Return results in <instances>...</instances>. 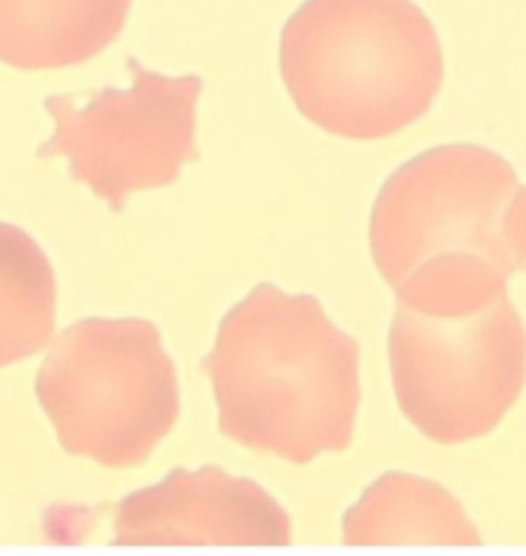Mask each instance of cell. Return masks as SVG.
<instances>
[{"label":"cell","mask_w":526,"mask_h":556,"mask_svg":"<svg viewBox=\"0 0 526 556\" xmlns=\"http://www.w3.org/2000/svg\"><path fill=\"white\" fill-rule=\"evenodd\" d=\"M202 368L235 444L309 464L352 442L360 345L311 294L255 286L226 313Z\"/></svg>","instance_id":"cell-1"},{"label":"cell","mask_w":526,"mask_h":556,"mask_svg":"<svg viewBox=\"0 0 526 556\" xmlns=\"http://www.w3.org/2000/svg\"><path fill=\"white\" fill-rule=\"evenodd\" d=\"M280 73L311 124L373 142L430 112L444 54L414 0H304L284 25Z\"/></svg>","instance_id":"cell-2"},{"label":"cell","mask_w":526,"mask_h":556,"mask_svg":"<svg viewBox=\"0 0 526 556\" xmlns=\"http://www.w3.org/2000/svg\"><path fill=\"white\" fill-rule=\"evenodd\" d=\"M60 447L105 468L145 463L179 417V382L147 318H83L52 341L36 380Z\"/></svg>","instance_id":"cell-3"},{"label":"cell","mask_w":526,"mask_h":556,"mask_svg":"<svg viewBox=\"0 0 526 556\" xmlns=\"http://www.w3.org/2000/svg\"><path fill=\"white\" fill-rule=\"evenodd\" d=\"M389 368L399 408L436 444L491 433L526 384V327L508 290L471 302L394 300Z\"/></svg>","instance_id":"cell-4"},{"label":"cell","mask_w":526,"mask_h":556,"mask_svg":"<svg viewBox=\"0 0 526 556\" xmlns=\"http://www.w3.org/2000/svg\"><path fill=\"white\" fill-rule=\"evenodd\" d=\"M368 239L393 292L422 267L451 261H479L510 278L521 267L523 186L493 150H426L380 187Z\"/></svg>","instance_id":"cell-5"},{"label":"cell","mask_w":526,"mask_h":556,"mask_svg":"<svg viewBox=\"0 0 526 556\" xmlns=\"http://www.w3.org/2000/svg\"><path fill=\"white\" fill-rule=\"evenodd\" d=\"M132 87H108L76 108L64 94L46 99L54 134L39 159L62 156L76 184L122 212L132 193L171 186L198 159L196 110L202 93L198 75L165 76L128 58Z\"/></svg>","instance_id":"cell-6"},{"label":"cell","mask_w":526,"mask_h":556,"mask_svg":"<svg viewBox=\"0 0 526 556\" xmlns=\"http://www.w3.org/2000/svg\"><path fill=\"white\" fill-rule=\"evenodd\" d=\"M292 521L263 486L221 466L175 468L115 505L113 544H247L283 546Z\"/></svg>","instance_id":"cell-7"},{"label":"cell","mask_w":526,"mask_h":556,"mask_svg":"<svg viewBox=\"0 0 526 556\" xmlns=\"http://www.w3.org/2000/svg\"><path fill=\"white\" fill-rule=\"evenodd\" d=\"M132 0H0V62L25 73L80 66L126 27Z\"/></svg>","instance_id":"cell-8"},{"label":"cell","mask_w":526,"mask_h":556,"mask_svg":"<svg viewBox=\"0 0 526 556\" xmlns=\"http://www.w3.org/2000/svg\"><path fill=\"white\" fill-rule=\"evenodd\" d=\"M341 540L362 544H481L465 507L438 482L387 472L341 519Z\"/></svg>","instance_id":"cell-9"},{"label":"cell","mask_w":526,"mask_h":556,"mask_svg":"<svg viewBox=\"0 0 526 556\" xmlns=\"http://www.w3.org/2000/svg\"><path fill=\"white\" fill-rule=\"evenodd\" d=\"M57 276L38 241L0 223V368L41 352L57 329Z\"/></svg>","instance_id":"cell-10"},{"label":"cell","mask_w":526,"mask_h":556,"mask_svg":"<svg viewBox=\"0 0 526 556\" xmlns=\"http://www.w3.org/2000/svg\"><path fill=\"white\" fill-rule=\"evenodd\" d=\"M526 274V187H523V251H521V267Z\"/></svg>","instance_id":"cell-11"}]
</instances>
